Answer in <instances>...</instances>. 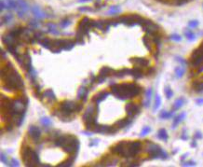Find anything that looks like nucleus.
<instances>
[{
    "mask_svg": "<svg viewBox=\"0 0 203 167\" xmlns=\"http://www.w3.org/2000/svg\"><path fill=\"white\" fill-rule=\"evenodd\" d=\"M1 80L4 81V89L8 91L22 90L24 87L21 75L14 69L11 63H7L0 71Z\"/></svg>",
    "mask_w": 203,
    "mask_h": 167,
    "instance_id": "f257e3e1",
    "label": "nucleus"
},
{
    "mask_svg": "<svg viewBox=\"0 0 203 167\" xmlns=\"http://www.w3.org/2000/svg\"><path fill=\"white\" fill-rule=\"evenodd\" d=\"M82 108H83L82 104H77L73 101H64L61 104L59 117L62 120H63L65 118H68L75 111L79 112Z\"/></svg>",
    "mask_w": 203,
    "mask_h": 167,
    "instance_id": "f03ea898",
    "label": "nucleus"
},
{
    "mask_svg": "<svg viewBox=\"0 0 203 167\" xmlns=\"http://www.w3.org/2000/svg\"><path fill=\"white\" fill-rule=\"evenodd\" d=\"M62 149L69 154H76L79 149L78 139L74 135H65V142Z\"/></svg>",
    "mask_w": 203,
    "mask_h": 167,
    "instance_id": "7ed1b4c3",
    "label": "nucleus"
},
{
    "mask_svg": "<svg viewBox=\"0 0 203 167\" xmlns=\"http://www.w3.org/2000/svg\"><path fill=\"white\" fill-rule=\"evenodd\" d=\"M141 147H142V143L140 141L127 142L126 150H125V153H124L123 157H125V158H131V157L136 156L140 152Z\"/></svg>",
    "mask_w": 203,
    "mask_h": 167,
    "instance_id": "20e7f679",
    "label": "nucleus"
},
{
    "mask_svg": "<svg viewBox=\"0 0 203 167\" xmlns=\"http://www.w3.org/2000/svg\"><path fill=\"white\" fill-rule=\"evenodd\" d=\"M144 19L140 17L139 15H129V16H124L121 17L118 20V23H124L128 26H133L136 24H141Z\"/></svg>",
    "mask_w": 203,
    "mask_h": 167,
    "instance_id": "39448f33",
    "label": "nucleus"
},
{
    "mask_svg": "<svg viewBox=\"0 0 203 167\" xmlns=\"http://www.w3.org/2000/svg\"><path fill=\"white\" fill-rule=\"evenodd\" d=\"M147 151L151 158H162V159L168 158V154L164 152L158 145L156 144H150L147 148Z\"/></svg>",
    "mask_w": 203,
    "mask_h": 167,
    "instance_id": "423d86ee",
    "label": "nucleus"
},
{
    "mask_svg": "<svg viewBox=\"0 0 203 167\" xmlns=\"http://www.w3.org/2000/svg\"><path fill=\"white\" fill-rule=\"evenodd\" d=\"M191 65L194 67H200L203 65V51L200 48L193 51L191 55Z\"/></svg>",
    "mask_w": 203,
    "mask_h": 167,
    "instance_id": "0eeeda50",
    "label": "nucleus"
},
{
    "mask_svg": "<svg viewBox=\"0 0 203 167\" xmlns=\"http://www.w3.org/2000/svg\"><path fill=\"white\" fill-rule=\"evenodd\" d=\"M141 25L143 26L144 30L150 36H154V35L157 34V32H158V26L156 24H155L153 22L149 21V20H145L144 19Z\"/></svg>",
    "mask_w": 203,
    "mask_h": 167,
    "instance_id": "6e6552de",
    "label": "nucleus"
},
{
    "mask_svg": "<svg viewBox=\"0 0 203 167\" xmlns=\"http://www.w3.org/2000/svg\"><path fill=\"white\" fill-rule=\"evenodd\" d=\"M32 153H33V149L30 147H25L22 149V158L23 163L25 164L26 166L33 167V162H32Z\"/></svg>",
    "mask_w": 203,
    "mask_h": 167,
    "instance_id": "1a4fd4ad",
    "label": "nucleus"
},
{
    "mask_svg": "<svg viewBox=\"0 0 203 167\" xmlns=\"http://www.w3.org/2000/svg\"><path fill=\"white\" fill-rule=\"evenodd\" d=\"M126 146H127V142H125V141L119 142L118 144H116L111 148V151L114 154H117V155H120L121 157H123L125 150H126Z\"/></svg>",
    "mask_w": 203,
    "mask_h": 167,
    "instance_id": "9d476101",
    "label": "nucleus"
},
{
    "mask_svg": "<svg viewBox=\"0 0 203 167\" xmlns=\"http://www.w3.org/2000/svg\"><path fill=\"white\" fill-rule=\"evenodd\" d=\"M126 111L130 118H133L140 112V108L134 103H128L126 105Z\"/></svg>",
    "mask_w": 203,
    "mask_h": 167,
    "instance_id": "9b49d317",
    "label": "nucleus"
},
{
    "mask_svg": "<svg viewBox=\"0 0 203 167\" xmlns=\"http://www.w3.org/2000/svg\"><path fill=\"white\" fill-rule=\"evenodd\" d=\"M28 133H29V135L32 137V139L34 140V142H38L39 139H40V136H41V132L39 130L38 127L35 125H32L29 127L28 129Z\"/></svg>",
    "mask_w": 203,
    "mask_h": 167,
    "instance_id": "f8f14e48",
    "label": "nucleus"
},
{
    "mask_svg": "<svg viewBox=\"0 0 203 167\" xmlns=\"http://www.w3.org/2000/svg\"><path fill=\"white\" fill-rule=\"evenodd\" d=\"M142 89L139 85L135 83H130L129 84V92H130V95H131V98L132 97H135L137 95L140 94Z\"/></svg>",
    "mask_w": 203,
    "mask_h": 167,
    "instance_id": "ddd939ff",
    "label": "nucleus"
},
{
    "mask_svg": "<svg viewBox=\"0 0 203 167\" xmlns=\"http://www.w3.org/2000/svg\"><path fill=\"white\" fill-rule=\"evenodd\" d=\"M131 62L140 67H145L149 65V61L146 58H131Z\"/></svg>",
    "mask_w": 203,
    "mask_h": 167,
    "instance_id": "4468645a",
    "label": "nucleus"
},
{
    "mask_svg": "<svg viewBox=\"0 0 203 167\" xmlns=\"http://www.w3.org/2000/svg\"><path fill=\"white\" fill-rule=\"evenodd\" d=\"M88 94H89V90L86 87L82 86L77 91V98L82 100L83 102H86L88 99Z\"/></svg>",
    "mask_w": 203,
    "mask_h": 167,
    "instance_id": "2eb2a0df",
    "label": "nucleus"
},
{
    "mask_svg": "<svg viewBox=\"0 0 203 167\" xmlns=\"http://www.w3.org/2000/svg\"><path fill=\"white\" fill-rule=\"evenodd\" d=\"M131 123V118H126V119H123V120H120V121H117L116 123V127L117 129H122V128H125L126 126H129Z\"/></svg>",
    "mask_w": 203,
    "mask_h": 167,
    "instance_id": "dca6fc26",
    "label": "nucleus"
},
{
    "mask_svg": "<svg viewBox=\"0 0 203 167\" xmlns=\"http://www.w3.org/2000/svg\"><path fill=\"white\" fill-rule=\"evenodd\" d=\"M108 95H109V92H107V91H101V92L97 93V94L93 97V102L98 105L99 103H101L102 101H103Z\"/></svg>",
    "mask_w": 203,
    "mask_h": 167,
    "instance_id": "f3484780",
    "label": "nucleus"
},
{
    "mask_svg": "<svg viewBox=\"0 0 203 167\" xmlns=\"http://www.w3.org/2000/svg\"><path fill=\"white\" fill-rule=\"evenodd\" d=\"M131 75L134 79L138 80V79H141L144 74H143V71H142L141 67H140V66H136V67H134L133 69L131 70Z\"/></svg>",
    "mask_w": 203,
    "mask_h": 167,
    "instance_id": "a211bd4d",
    "label": "nucleus"
},
{
    "mask_svg": "<svg viewBox=\"0 0 203 167\" xmlns=\"http://www.w3.org/2000/svg\"><path fill=\"white\" fill-rule=\"evenodd\" d=\"M42 95H43L49 102H51H51L56 101V96H55V93L53 92L52 90H47V91H45Z\"/></svg>",
    "mask_w": 203,
    "mask_h": 167,
    "instance_id": "6ab92c4d",
    "label": "nucleus"
},
{
    "mask_svg": "<svg viewBox=\"0 0 203 167\" xmlns=\"http://www.w3.org/2000/svg\"><path fill=\"white\" fill-rule=\"evenodd\" d=\"M113 75H115L116 77L121 79V78L125 77L126 75H131V70H130V69H127V68H123V69H121V70L115 71Z\"/></svg>",
    "mask_w": 203,
    "mask_h": 167,
    "instance_id": "aec40b11",
    "label": "nucleus"
},
{
    "mask_svg": "<svg viewBox=\"0 0 203 167\" xmlns=\"http://www.w3.org/2000/svg\"><path fill=\"white\" fill-rule=\"evenodd\" d=\"M32 11H33V13L35 14V16L37 18V19H43V18H45L46 17V15H45V13L38 8V7H35V8H32Z\"/></svg>",
    "mask_w": 203,
    "mask_h": 167,
    "instance_id": "412c9836",
    "label": "nucleus"
},
{
    "mask_svg": "<svg viewBox=\"0 0 203 167\" xmlns=\"http://www.w3.org/2000/svg\"><path fill=\"white\" fill-rule=\"evenodd\" d=\"M115 71L112 69V68H110V67H108V66H103L101 70H100V76H102V77H107V76H110L112 73H114Z\"/></svg>",
    "mask_w": 203,
    "mask_h": 167,
    "instance_id": "4be33fe9",
    "label": "nucleus"
},
{
    "mask_svg": "<svg viewBox=\"0 0 203 167\" xmlns=\"http://www.w3.org/2000/svg\"><path fill=\"white\" fill-rule=\"evenodd\" d=\"M39 43H40L41 46H42L43 48H45V49H50V50H51V48H52V40L47 39V38H43L42 40L39 42Z\"/></svg>",
    "mask_w": 203,
    "mask_h": 167,
    "instance_id": "5701e85b",
    "label": "nucleus"
},
{
    "mask_svg": "<svg viewBox=\"0 0 203 167\" xmlns=\"http://www.w3.org/2000/svg\"><path fill=\"white\" fill-rule=\"evenodd\" d=\"M185 99L183 98V97H181V98H178L175 102H174V104H173V109L174 110H178L179 108H181L183 106H184V104H185Z\"/></svg>",
    "mask_w": 203,
    "mask_h": 167,
    "instance_id": "b1692460",
    "label": "nucleus"
},
{
    "mask_svg": "<svg viewBox=\"0 0 203 167\" xmlns=\"http://www.w3.org/2000/svg\"><path fill=\"white\" fill-rule=\"evenodd\" d=\"M75 46V41L71 39H64V44H63V50H70L74 48Z\"/></svg>",
    "mask_w": 203,
    "mask_h": 167,
    "instance_id": "393cba45",
    "label": "nucleus"
},
{
    "mask_svg": "<svg viewBox=\"0 0 203 167\" xmlns=\"http://www.w3.org/2000/svg\"><path fill=\"white\" fill-rule=\"evenodd\" d=\"M186 118V113H182V114H180L179 116H177V117H175V119L173 120V123H172V127L173 128H175L176 126L178 125L184 119Z\"/></svg>",
    "mask_w": 203,
    "mask_h": 167,
    "instance_id": "a878e982",
    "label": "nucleus"
},
{
    "mask_svg": "<svg viewBox=\"0 0 203 167\" xmlns=\"http://www.w3.org/2000/svg\"><path fill=\"white\" fill-rule=\"evenodd\" d=\"M157 137L161 140H164V141H167L168 140V133H167V131L165 129H160L158 131V133H157Z\"/></svg>",
    "mask_w": 203,
    "mask_h": 167,
    "instance_id": "bb28decb",
    "label": "nucleus"
},
{
    "mask_svg": "<svg viewBox=\"0 0 203 167\" xmlns=\"http://www.w3.org/2000/svg\"><path fill=\"white\" fill-rule=\"evenodd\" d=\"M152 89H148L146 91V101L145 102V107H149L150 105V101H151V96H152Z\"/></svg>",
    "mask_w": 203,
    "mask_h": 167,
    "instance_id": "cd10ccee",
    "label": "nucleus"
},
{
    "mask_svg": "<svg viewBox=\"0 0 203 167\" xmlns=\"http://www.w3.org/2000/svg\"><path fill=\"white\" fill-rule=\"evenodd\" d=\"M185 71L186 70H185V67L183 65L176 67L175 68V75H176V77L177 78H182L184 76V74H185Z\"/></svg>",
    "mask_w": 203,
    "mask_h": 167,
    "instance_id": "c85d7f7f",
    "label": "nucleus"
},
{
    "mask_svg": "<svg viewBox=\"0 0 203 167\" xmlns=\"http://www.w3.org/2000/svg\"><path fill=\"white\" fill-rule=\"evenodd\" d=\"M185 35H186V39H188V40H194L195 39H196V37H195V35H194V33L191 31V30H189V29H187L186 32H185Z\"/></svg>",
    "mask_w": 203,
    "mask_h": 167,
    "instance_id": "c756f323",
    "label": "nucleus"
},
{
    "mask_svg": "<svg viewBox=\"0 0 203 167\" xmlns=\"http://www.w3.org/2000/svg\"><path fill=\"white\" fill-rule=\"evenodd\" d=\"M160 104H161V98L159 95H156V98H155V105H154V111H156V109H158V107H160Z\"/></svg>",
    "mask_w": 203,
    "mask_h": 167,
    "instance_id": "7c9ffc66",
    "label": "nucleus"
},
{
    "mask_svg": "<svg viewBox=\"0 0 203 167\" xmlns=\"http://www.w3.org/2000/svg\"><path fill=\"white\" fill-rule=\"evenodd\" d=\"M172 115H173V111H171V112H167V111L163 110V111L161 112V114H160L159 117H160L161 119H170Z\"/></svg>",
    "mask_w": 203,
    "mask_h": 167,
    "instance_id": "2f4dec72",
    "label": "nucleus"
},
{
    "mask_svg": "<svg viewBox=\"0 0 203 167\" xmlns=\"http://www.w3.org/2000/svg\"><path fill=\"white\" fill-rule=\"evenodd\" d=\"M164 92H165V94H166V96H167V98H168V99L171 98V97H172V95H173V91H171V89L169 86H167V87L164 89Z\"/></svg>",
    "mask_w": 203,
    "mask_h": 167,
    "instance_id": "473e14b6",
    "label": "nucleus"
},
{
    "mask_svg": "<svg viewBox=\"0 0 203 167\" xmlns=\"http://www.w3.org/2000/svg\"><path fill=\"white\" fill-rule=\"evenodd\" d=\"M143 42H144L145 46L147 48V50H152V48H151V45H150L149 37H148V36H146V37H144V39H143Z\"/></svg>",
    "mask_w": 203,
    "mask_h": 167,
    "instance_id": "72a5a7b5",
    "label": "nucleus"
},
{
    "mask_svg": "<svg viewBox=\"0 0 203 167\" xmlns=\"http://www.w3.org/2000/svg\"><path fill=\"white\" fill-rule=\"evenodd\" d=\"M118 12H120V8L118 7H112L111 9L108 11V14L109 15H115V14H116Z\"/></svg>",
    "mask_w": 203,
    "mask_h": 167,
    "instance_id": "f704fd0d",
    "label": "nucleus"
},
{
    "mask_svg": "<svg viewBox=\"0 0 203 167\" xmlns=\"http://www.w3.org/2000/svg\"><path fill=\"white\" fill-rule=\"evenodd\" d=\"M150 132H151V128L149 126H146V127H144V129L141 132V136H145V135L148 134Z\"/></svg>",
    "mask_w": 203,
    "mask_h": 167,
    "instance_id": "c9c22d12",
    "label": "nucleus"
},
{
    "mask_svg": "<svg viewBox=\"0 0 203 167\" xmlns=\"http://www.w3.org/2000/svg\"><path fill=\"white\" fill-rule=\"evenodd\" d=\"M41 123L44 126H50L51 125V121L49 118H42L41 119Z\"/></svg>",
    "mask_w": 203,
    "mask_h": 167,
    "instance_id": "e433bc0d",
    "label": "nucleus"
},
{
    "mask_svg": "<svg viewBox=\"0 0 203 167\" xmlns=\"http://www.w3.org/2000/svg\"><path fill=\"white\" fill-rule=\"evenodd\" d=\"M153 37V42L156 44V45H159L160 44V37L157 35V34H156V35H154V36H152Z\"/></svg>",
    "mask_w": 203,
    "mask_h": 167,
    "instance_id": "4c0bfd02",
    "label": "nucleus"
},
{
    "mask_svg": "<svg viewBox=\"0 0 203 167\" xmlns=\"http://www.w3.org/2000/svg\"><path fill=\"white\" fill-rule=\"evenodd\" d=\"M11 18H12V15H11V14H8V15H6L5 17H3V18H2V24H3L4 23H7V22H9V21L11 20Z\"/></svg>",
    "mask_w": 203,
    "mask_h": 167,
    "instance_id": "58836bf2",
    "label": "nucleus"
},
{
    "mask_svg": "<svg viewBox=\"0 0 203 167\" xmlns=\"http://www.w3.org/2000/svg\"><path fill=\"white\" fill-rule=\"evenodd\" d=\"M8 165H9V166H12V167H14V166L18 167L19 165H20V164H19V162H18L17 160H15V159H12V160L10 161V163L8 164Z\"/></svg>",
    "mask_w": 203,
    "mask_h": 167,
    "instance_id": "ea45409f",
    "label": "nucleus"
},
{
    "mask_svg": "<svg viewBox=\"0 0 203 167\" xmlns=\"http://www.w3.org/2000/svg\"><path fill=\"white\" fill-rule=\"evenodd\" d=\"M198 25H199V22H198V21H191V22H189V23H188V26L191 27V28H195V27H197Z\"/></svg>",
    "mask_w": 203,
    "mask_h": 167,
    "instance_id": "a19ab883",
    "label": "nucleus"
},
{
    "mask_svg": "<svg viewBox=\"0 0 203 167\" xmlns=\"http://www.w3.org/2000/svg\"><path fill=\"white\" fill-rule=\"evenodd\" d=\"M0 160H1V162H2V163H4L5 164H9V163L7 162V159L6 155H5L4 153H1V155H0Z\"/></svg>",
    "mask_w": 203,
    "mask_h": 167,
    "instance_id": "79ce46f5",
    "label": "nucleus"
},
{
    "mask_svg": "<svg viewBox=\"0 0 203 167\" xmlns=\"http://www.w3.org/2000/svg\"><path fill=\"white\" fill-rule=\"evenodd\" d=\"M171 39H172L173 41L178 42L182 40V38L179 35H172V36H171Z\"/></svg>",
    "mask_w": 203,
    "mask_h": 167,
    "instance_id": "37998d69",
    "label": "nucleus"
},
{
    "mask_svg": "<svg viewBox=\"0 0 203 167\" xmlns=\"http://www.w3.org/2000/svg\"><path fill=\"white\" fill-rule=\"evenodd\" d=\"M70 23H71L70 21H68V20H64V21H62V22L61 23V26L63 27V28H65V27H67Z\"/></svg>",
    "mask_w": 203,
    "mask_h": 167,
    "instance_id": "c03bdc74",
    "label": "nucleus"
},
{
    "mask_svg": "<svg viewBox=\"0 0 203 167\" xmlns=\"http://www.w3.org/2000/svg\"><path fill=\"white\" fill-rule=\"evenodd\" d=\"M183 166H194V165H196V163L195 162H186V163H184L183 164H182Z\"/></svg>",
    "mask_w": 203,
    "mask_h": 167,
    "instance_id": "a18cd8bd",
    "label": "nucleus"
},
{
    "mask_svg": "<svg viewBox=\"0 0 203 167\" xmlns=\"http://www.w3.org/2000/svg\"><path fill=\"white\" fill-rule=\"evenodd\" d=\"M105 77H102V76H100L99 75V77L97 78V81H98V83H102L103 81H105Z\"/></svg>",
    "mask_w": 203,
    "mask_h": 167,
    "instance_id": "49530a36",
    "label": "nucleus"
},
{
    "mask_svg": "<svg viewBox=\"0 0 203 167\" xmlns=\"http://www.w3.org/2000/svg\"><path fill=\"white\" fill-rule=\"evenodd\" d=\"M195 137L198 138V139H201V138H202V134H201L200 132H197L196 134H195Z\"/></svg>",
    "mask_w": 203,
    "mask_h": 167,
    "instance_id": "de8ad7c7",
    "label": "nucleus"
},
{
    "mask_svg": "<svg viewBox=\"0 0 203 167\" xmlns=\"http://www.w3.org/2000/svg\"><path fill=\"white\" fill-rule=\"evenodd\" d=\"M175 1H177V4H178V5H181V4H184V3L187 2L188 0H175Z\"/></svg>",
    "mask_w": 203,
    "mask_h": 167,
    "instance_id": "09e8293b",
    "label": "nucleus"
},
{
    "mask_svg": "<svg viewBox=\"0 0 203 167\" xmlns=\"http://www.w3.org/2000/svg\"><path fill=\"white\" fill-rule=\"evenodd\" d=\"M197 104L198 105H203V98H200L197 100Z\"/></svg>",
    "mask_w": 203,
    "mask_h": 167,
    "instance_id": "8fccbe9b",
    "label": "nucleus"
},
{
    "mask_svg": "<svg viewBox=\"0 0 203 167\" xmlns=\"http://www.w3.org/2000/svg\"><path fill=\"white\" fill-rule=\"evenodd\" d=\"M94 145H98V140H93V142L90 144L91 147H92V146H94Z\"/></svg>",
    "mask_w": 203,
    "mask_h": 167,
    "instance_id": "3c124183",
    "label": "nucleus"
},
{
    "mask_svg": "<svg viewBox=\"0 0 203 167\" xmlns=\"http://www.w3.org/2000/svg\"><path fill=\"white\" fill-rule=\"evenodd\" d=\"M0 52H1L2 58H3V59H5V58H6V53H5V51H4L3 50H1V51H0Z\"/></svg>",
    "mask_w": 203,
    "mask_h": 167,
    "instance_id": "603ef678",
    "label": "nucleus"
},
{
    "mask_svg": "<svg viewBox=\"0 0 203 167\" xmlns=\"http://www.w3.org/2000/svg\"><path fill=\"white\" fill-rule=\"evenodd\" d=\"M31 24H32V25H34V26H36V27H37V26H38V23H35V22H32V23H31Z\"/></svg>",
    "mask_w": 203,
    "mask_h": 167,
    "instance_id": "864d4df0",
    "label": "nucleus"
},
{
    "mask_svg": "<svg viewBox=\"0 0 203 167\" xmlns=\"http://www.w3.org/2000/svg\"><path fill=\"white\" fill-rule=\"evenodd\" d=\"M191 146H192V147H196V146H197V143H196V141L192 142V143H191Z\"/></svg>",
    "mask_w": 203,
    "mask_h": 167,
    "instance_id": "5fc2aeb1",
    "label": "nucleus"
},
{
    "mask_svg": "<svg viewBox=\"0 0 203 167\" xmlns=\"http://www.w3.org/2000/svg\"><path fill=\"white\" fill-rule=\"evenodd\" d=\"M201 66H202V67H200V69H199V73H201V72H202L203 71V65H201Z\"/></svg>",
    "mask_w": 203,
    "mask_h": 167,
    "instance_id": "6e6d98bb",
    "label": "nucleus"
},
{
    "mask_svg": "<svg viewBox=\"0 0 203 167\" xmlns=\"http://www.w3.org/2000/svg\"><path fill=\"white\" fill-rule=\"evenodd\" d=\"M86 135H92V133H89V132H83Z\"/></svg>",
    "mask_w": 203,
    "mask_h": 167,
    "instance_id": "4d7b16f0",
    "label": "nucleus"
},
{
    "mask_svg": "<svg viewBox=\"0 0 203 167\" xmlns=\"http://www.w3.org/2000/svg\"><path fill=\"white\" fill-rule=\"evenodd\" d=\"M200 49H201V50H202V51H203V42H202V43H201V45L200 46Z\"/></svg>",
    "mask_w": 203,
    "mask_h": 167,
    "instance_id": "13d9d810",
    "label": "nucleus"
}]
</instances>
